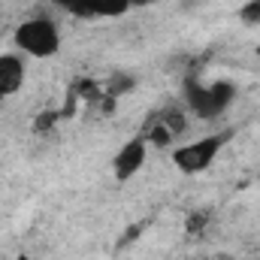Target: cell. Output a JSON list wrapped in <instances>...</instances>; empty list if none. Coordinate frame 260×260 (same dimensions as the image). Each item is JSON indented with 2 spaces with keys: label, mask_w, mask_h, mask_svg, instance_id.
I'll return each mask as SVG.
<instances>
[{
  "label": "cell",
  "mask_w": 260,
  "mask_h": 260,
  "mask_svg": "<svg viewBox=\"0 0 260 260\" xmlns=\"http://www.w3.org/2000/svg\"><path fill=\"white\" fill-rule=\"evenodd\" d=\"M12 40H15V52L24 58H52L61 52V27L46 15H34L21 21Z\"/></svg>",
  "instance_id": "cell-1"
},
{
  "label": "cell",
  "mask_w": 260,
  "mask_h": 260,
  "mask_svg": "<svg viewBox=\"0 0 260 260\" xmlns=\"http://www.w3.org/2000/svg\"><path fill=\"white\" fill-rule=\"evenodd\" d=\"M233 100H236V85L233 82H224V79L209 82V85L191 79L185 85V103H188V109L194 112L197 118H203V121L221 118L230 109Z\"/></svg>",
  "instance_id": "cell-2"
},
{
  "label": "cell",
  "mask_w": 260,
  "mask_h": 260,
  "mask_svg": "<svg viewBox=\"0 0 260 260\" xmlns=\"http://www.w3.org/2000/svg\"><path fill=\"white\" fill-rule=\"evenodd\" d=\"M233 139V130H221V133H206L194 142H185L173 151V164L176 170H182L185 176H197V173H206L218 154L224 151V145Z\"/></svg>",
  "instance_id": "cell-3"
},
{
  "label": "cell",
  "mask_w": 260,
  "mask_h": 260,
  "mask_svg": "<svg viewBox=\"0 0 260 260\" xmlns=\"http://www.w3.org/2000/svg\"><path fill=\"white\" fill-rule=\"evenodd\" d=\"M145 160H148V142H145V136H133L130 142L118 148V154L112 160V173L118 182H130L145 167Z\"/></svg>",
  "instance_id": "cell-4"
},
{
  "label": "cell",
  "mask_w": 260,
  "mask_h": 260,
  "mask_svg": "<svg viewBox=\"0 0 260 260\" xmlns=\"http://www.w3.org/2000/svg\"><path fill=\"white\" fill-rule=\"evenodd\" d=\"M24 58L18 52H3L0 55V100L15 97L24 85Z\"/></svg>",
  "instance_id": "cell-5"
},
{
  "label": "cell",
  "mask_w": 260,
  "mask_h": 260,
  "mask_svg": "<svg viewBox=\"0 0 260 260\" xmlns=\"http://www.w3.org/2000/svg\"><path fill=\"white\" fill-rule=\"evenodd\" d=\"M130 9V0H94V15H121Z\"/></svg>",
  "instance_id": "cell-6"
},
{
  "label": "cell",
  "mask_w": 260,
  "mask_h": 260,
  "mask_svg": "<svg viewBox=\"0 0 260 260\" xmlns=\"http://www.w3.org/2000/svg\"><path fill=\"white\" fill-rule=\"evenodd\" d=\"M239 18L248 27H260V0H245L242 9H239Z\"/></svg>",
  "instance_id": "cell-7"
},
{
  "label": "cell",
  "mask_w": 260,
  "mask_h": 260,
  "mask_svg": "<svg viewBox=\"0 0 260 260\" xmlns=\"http://www.w3.org/2000/svg\"><path fill=\"white\" fill-rule=\"evenodd\" d=\"M148 3H157V0H130V6H148Z\"/></svg>",
  "instance_id": "cell-8"
},
{
  "label": "cell",
  "mask_w": 260,
  "mask_h": 260,
  "mask_svg": "<svg viewBox=\"0 0 260 260\" xmlns=\"http://www.w3.org/2000/svg\"><path fill=\"white\" fill-rule=\"evenodd\" d=\"M257 260H260V257H257Z\"/></svg>",
  "instance_id": "cell-9"
}]
</instances>
